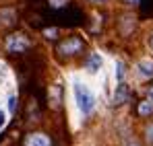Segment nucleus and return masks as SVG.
<instances>
[{
    "label": "nucleus",
    "mask_w": 153,
    "mask_h": 146,
    "mask_svg": "<svg viewBox=\"0 0 153 146\" xmlns=\"http://www.w3.org/2000/svg\"><path fill=\"white\" fill-rule=\"evenodd\" d=\"M75 99H76V105L83 113H91L93 107H95V97L91 95V91L85 87V84H75Z\"/></svg>",
    "instance_id": "f257e3e1"
},
{
    "label": "nucleus",
    "mask_w": 153,
    "mask_h": 146,
    "mask_svg": "<svg viewBox=\"0 0 153 146\" xmlns=\"http://www.w3.org/2000/svg\"><path fill=\"white\" fill-rule=\"evenodd\" d=\"M29 48V41H27L23 35H10L8 39H6V49L8 51H17V54H21V51H25Z\"/></svg>",
    "instance_id": "f03ea898"
},
{
    "label": "nucleus",
    "mask_w": 153,
    "mask_h": 146,
    "mask_svg": "<svg viewBox=\"0 0 153 146\" xmlns=\"http://www.w3.org/2000/svg\"><path fill=\"white\" fill-rule=\"evenodd\" d=\"M81 48H83V41H81L79 37H71V39H66L64 43L58 45V51H60V54L73 56V54H76V51H81Z\"/></svg>",
    "instance_id": "7ed1b4c3"
},
{
    "label": "nucleus",
    "mask_w": 153,
    "mask_h": 146,
    "mask_svg": "<svg viewBox=\"0 0 153 146\" xmlns=\"http://www.w3.org/2000/svg\"><path fill=\"white\" fill-rule=\"evenodd\" d=\"M25 146H50V138L46 134H31L25 140Z\"/></svg>",
    "instance_id": "20e7f679"
},
{
    "label": "nucleus",
    "mask_w": 153,
    "mask_h": 146,
    "mask_svg": "<svg viewBox=\"0 0 153 146\" xmlns=\"http://www.w3.org/2000/svg\"><path fill=\"white\" fill-rule=\"evenodd\" d=\"M137 68H139V74L143 78H151L153 76V60H141L137 64Z\"/></svg>",
    "instance_id": "39448f33"
},
{
    "label": "nucleus",
    "mask_w": 153,
    "mask_h": 146,
    "mask_svg": "<svg viewBox=\"0 0 153 146\" xmlns=\"http://www.w3.org/2000/svg\"><path fill=\"white\" fill-rule=\"evenodd\" d=\"M126 99H128V87L124 82H120L118 89H116V95H114V103H116V105H122Z\"/></svg>",
    "instance_id": "423d86ee"
},
{
    "label": "nucleus",
    "mask_w": 153,
    "mask_h": 146,
    "mask_svg": "<svg viewBox=\"0 0 153 146\" xmlns=\"http://www.w3.org/2000/svg\"><path fill=\"white\" fill-rule=\"evenodd\" d=\"M100 66H102V58H100V54H91V58H89V62H87L89 72H97Z\"/></svg>",
    "instance_id": "0eeeda50"
},
{
    "label": "nucleus",
    "mask_w": 153,
    "mask_h": 146,
    "mask_svg": "<svg viewBox=\"0 0 153 146\" xmlns=\"http://www.w3.org/2000/svg\"><path fill=\"white\" fill-rule=\"evenodd\" d=\"M139 113H141V115H151L153 113V103L151 101H143V103L139 105Z\"/></svg>",
    "instance_id": "6e6552de"
},
{
    "label": "nucleus",
    "mask_w": 153,
    "mask_h": 146,
    "mask_svg": "<svg viewBox=\"0 0 153 146\" xmlns=\"http://www.w3.org/2000/svg\"><path fill=\"white\" fill-rule=\"evenodd\" d=\"M116 66H118V80H122V76H124V64H122V62H118V64H116Z\"/></svg>",
    "instance_id": "1a4fd4ad"
},
{
    "label": "nucleus",
    "mask_w": 153,
    "mask_h": 146,
    "mask_svg": "<svg viewBox=\"0 0 153 146\" xmlns=\"http://www.w3.org/2000/svg\"><path fill=\"white\" fill-rule=\"evenodd\" d=\"M147 140H149V142H153V125L147 130Z\"/></svg>",
    "instance_id": "9d476101"
},
{
    "label": "nucleus",
    "mask_w": 153,
    "mask_h": 146,
    "mask_svg": "<svg viewBox=\"0 0 153 146\" xmlns=\"http://www.w3.org/2000/svg\"><path fill=\"white\" fill-rule=\"evenodd\" d=\"M15 103H17V101H15V97H10V101H8V107H10V111H15Z\"/></svg>",
    "instance_id": "9b49d317"
},
{
    "label": "nucleus",
    "mask_w": 153,
    "mask_h": 146,
    "mask_svg": "<svg viewBox=\"0 0 153 146\" xmlns=\"http://www.w3.org/2000/svg\"><path fill=\"white\" fill-rule=\"evenodd\" d=\"M2 125H4V113L0 111V128H2Z\"/></svg>",
    "instance_id": "f8f14e48"
},
{
    "label": "nucleus",
    "mask_w": 153,
    "mask_h": 146,
    "mask_svg": "<svg viewBox=\"0 0 153 146\" xmlns=\"http://www.w3.org/2000/svg\"><path fill=\"white\" fill-rule=\"evenodd\" d=\"M149 97H151V99H153V87H151V91H149Z\"/></svg>",
    "instance_id": "ddd939ff"
},
{
    "label": "nucleus",
    "mask_w": 153,
    "mask_h": 146,
    "mask_svg": "<svg viewBox=\"0 0 153 146\" xmlns=\"http://www.w3.org/2000/svg\"><path fill=\"white\" fill-rule=\"evenodd\" d=\"M128 2H132V4H137V2H139V0H128Z\"/></svg>",
    "instance_id": "4468645a"
},
{
    "label": "nucleus",
    "mask_w": 153,
    "mask_h": 146,
    "mask_svg": "<svg viewBox=\"0 0 153 146\" xmlns=\"http://www.w3.org/2000/svg\"><path fill=\"white\" fill-rule=\"evenodd\" d=\"M151 49H153V37H151Z\"/></svg>",
    "instance_id": "2eb2a0df"
}]
</instances>
